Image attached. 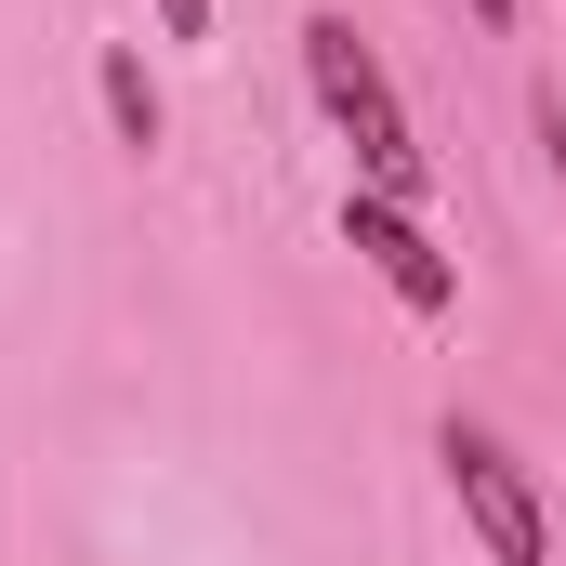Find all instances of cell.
<instances>
[{
  "instance_id": "1",
  "label": "cell",
  "mask_w": 566,
  "mask_h": 566,
  "mask_svg": "<svg viewBox=\"0 0 566 566\" xmlns=\"http://www.w3.org/2000/svg\"><path fill=\"white\" fill-rule=\"evenodd\" d=\"M303 80H316L329 133L356 145V185H382V198H422V133H409V106H396L382 53L356 40V13H303Z\"/></svg>"
},
{
  "instance_id": "2",
  "label": "cell",
  "mask_w": 566,
  "mask_h": 566,
  "mask_svg": "<svg viewBox=\"0 0 566 566\" xmlns=\"http://www.w3.org/2000/svg\"><path fill=\"white\" fill-rule=\"evenodd\" d=\"M434 461H448V501H461V527H474L488 566H541V554H554V501H541V474H527L488 422H448Z\"/></svg>"
},
{
  "instance_id": "3",
  "label": "cell",
  "mask_w": 566,
  "mask_h": 566,
  "mask_svg": "<svg viewBox=\"0 0 566 566\" xmlns=\"http://www.w3.org/2000/svg\"><path fill=\"white\" fill-rule=\"evenodd\" d=\"M343 251H356V264H369L382 290H396L409 316H448V303H461V264L434 251L422 198H382V185H343Z\"/></svg>"
},
{
  "instance_id": "4",
  "label": "cell",
  "mask_w": 566,
  "mask_h": 566,
  "mask_svg": "<svg viewBox=\"0 0 566 566\" xmlns=\"http://www.w3.org/2000/svg\"><path fill=\"white\" fill-rule=\"evenodd\" d=\"M93 93H106V119H119V145H158V80H145V53L133 40H106V53H93Z\"/></svg>"
},
{
  "instance_id": "5",
  "label": "cell",
  "mask_w": 566,
  "mask_h": 566,
  "mask_svg": "<svg viewBox=\"0 0 566 566\" xmlns=\"http://www.w3.org/2000/svg\"><path fill=\"white\" fill-rule=\"evenodd\" d=\"M541 145H554V185H566V106H541Z\"/></svg>"
},
{
  "instance_id": "6",
  "label": "cell",
  "mask_w": 566,
  "mask_h": 566,
  "mask_svg": "<svg viewBox=\"0 0 566 566\" xmlns=\"http://www.w3.org/2000/svg\"><path fill=\"white\" fill-rule=\"evenodd\" d=\"M461 13H474V27H514V0H461Z\"/></svg>"
}]
</instances>
